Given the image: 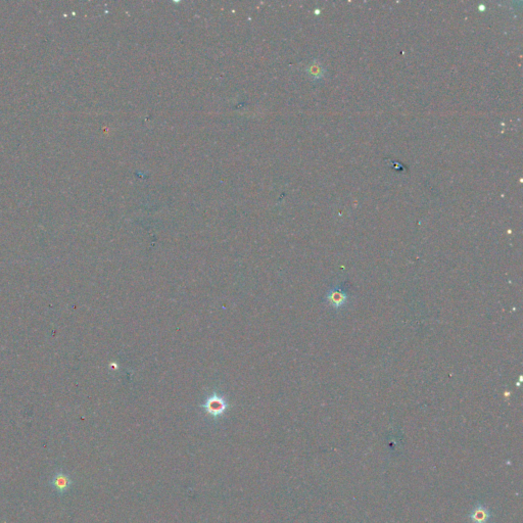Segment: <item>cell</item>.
<instances>
[{"mask_svg": "<svg viewBox=\"0 0 523 523\" xmlns=\"http://www.w3.org/2000/svg\"><path fill=\"white\" fill-rule=\"evenodd\" d=\"M229 407L230 405L227 399L221 395L219 391H214L201 405V408L205 411V413L215 418V419L222 417L228 411Z\"/></svg>", "mask_w": 523, "mask_h": 523, "instance_id": "cell-1", "label": "cell"}, {"mask_svg": "<svg viewBox=\"0 0 523 523\" xmlns=\"http://www.w3.org/2000/svg\"><path fill=\"white\" fill-rule=\"evenodd\" d=\"M490 517L491 513L489 509L480 503H477L469 513V518L472 523H487Z\"/></svg>", "mask_w": 523, "mask_h": 523, "instance_id": "cell-2", "label": "cell"}, {"mask_svg": "<svg viewBox=\"0 0 523 523\" xmlns=\"http://www.w3.org/2000/svg\"><path fill=\"white\" fill-rule=\"evenodd\" d=\"M72 484H73L72 478L64 472H58L51 479L52 487H54L60 493H63V492H66L67 490H69L71 488Z\"/></svg>", "mask_w": 523, "mask_h": 523, "instance_id": "cell-3", "label": "cell"}, {"mask_svg": "<svg viewBox=\"0 0 523 523\" xmlns=\"http://www.w3.org/2000/svg\"><path fill=\"white\" fill-rule=\"evenodd\" d=\"M328 300L334 306H338V305H341V304L344 303V301H345V294L343 292H338V291L331 292L329 297H328Z\"/></svg>", "mask_w": 523, "mask_h": 523, "instance_id": "cell-4", "label": "cell"}]
</instances>
